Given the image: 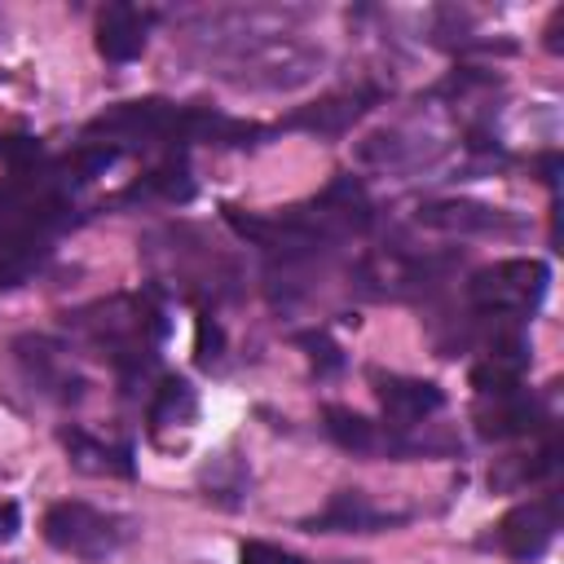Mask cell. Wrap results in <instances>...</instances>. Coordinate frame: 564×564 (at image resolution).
Here are the masks:
<instances>
[{
    "label": "cell",
    "mask_w": 564,
    "mask_h": 564,
    "mask_svg": "<svg viewBox=\"0 0 564 564\" xmlns=\"http://www.w3.org/2000/svg\"><path fill=\"white\" fill-rule=\"evenodd\" d=\"M220 348H225V344H220V326L212 322V313H203V317H198V366L212 370V366L220 361Z\"/></svg>",
    "instance_id": "cell-20"
},
{
    "label": "cell",
    "mask_w": 564,
    "mask_h": 564,
    "mask_svg": "<svg viewBox=\"0 0 564 564\" xmlns=\"http://www.w3.org/2000/svg\"><path fill=\"white\" fill-rule=\"evenodd\" d=\"M383 97V88H348V93H330L295 115L282 119V128H304V132H317V137H339L348 132L375 101Z\"/></svg>",
    "instance_id": "cell-11"
},
{
    "label": "cell",
    "mask_w": 564,
    "mask_h": 564,
    "mask_svg": "<svg viewBox=\"0 0 564 564\" xmlns=\"http://www.w3.org/2000/svg\"><path fill=\"white\" fill-rule=\"evenodd\" d=\"M410 511H383L375 507L361 489H339L330 494V502L304 520L308 533H379V529H392V524H405Z\"/></svg>",
    "instance_id": "cell-9"
},
{
    "label": "cell",
    "mask_w": 564,
    "mask_h": 564,
    "mask_svg": "<svg viewBox=\"0 0 564 564\" xmlns=\"http://www.w3.org/2000/svg\"><path fill=\"white\" fill-rule=\"evenodd\" d=\"M555 467H560V445L546 441L542 449H533V454H516V458H507L498 471H489V485H498V489H524V485L551 476Z\"/></svg>",
    "instance_id": "cell-15"
},
{
    "label": "cell",
    "mask_w": 564,
    "mask_h": 564,
    "mask_svg": "<svg viewBox=\"0 0 564 564\" xmlns=\"http://www.w3.org/2000/svg\"><path fill=\"white\" fill-rule=\"evenodd\" d=\"M238 564H304L295 551H282L273 542H242L238 546Z\"/></svg>",
    "instance_id": "cell-19"
},
{
    "label": "cell",
    "mask_w": 564,
    "mask_h": 564,
    "mask_svg": "<svg viewBox=\"0 0 564 564\" xmlns=\"http://www.w3.org/2000/svg\"><path fill=\"white\" fill-rule=\"evenodd\" d=\"M326 419V436L348 449V454H361V458H375V454H392V436L383 423H370L366 414L348 410V405H326L322 410Z\"/></svg>",
    "instance_id": "cell-14"
},
{
    "label": "cell",
    "mask_w": 564,
    "mask_h": 564,
    "mask_svg": "<svg viewBox=\"0 0 564 564\" xmlns=\"http://www.w3.org/2000/svg\"><path fill=\"white\" fill-rule=\"evenodd\" d=\"M291 18L295 13H278V9L207 13L189 26L185 48L234 88L286 93V88L308 84L326 62V53L317 44L286 35Z\"/></svg>",
    "instance_id": "cell-1"
},
{
    "label": "cell",
    "mask_w": 564,
    "mask_h": 564,
    "mask_svg": "<svg viewBox=\"0 0 564 564\" xmlns=\"http://www.w3.org/2000/svg\"><path fill=\"white\" fill-rule=\"evenodd\" d=\"M145 35H150V13H141L137 4H106L97 18V53L106 62L141 57Z\"/></svg>",
    "instance_id": "cell-12"
},
{
    "label": "cell",
    "mask_w": 564,
    "mask_h": 564,
    "mask_svg": "<svg viewBox=\"0 0 564 564\" xmlns=\"http://www.w3.org/2000/svg\"><path fill=\"white\" fill-rule=\"evenodd\" d=\"M339 564H361V560H339Z\"/></svg>",
    "instance_id": "cell-23"
},
{
    "label": "cell",
    "mask_w": 564,
    "mask_h": 564,
    "mask_svg": "<svg viewBox=\"0 0 564 564\" xmlns=\"http://www.w3.org/2000/svg\"><path fill=\"white\" fill-rule=\"evenodd\" d=\"M137 533V520L119 516V511H101V507H88V502H53L44 511V542L62 555H75V560H106L115 555L119 546H128Z\"/></svg>",
    "instance_id": "cell-4"
},
{
    "label": "cell",
    "mask_w": 564,
    "mask_h": 564,
    "mask_svg": "<svg viewBox=\"0 0 564 564\" xmlns=\"http://www.w3.org/2000/svg\"><path fill=\"white\" fill-rule=\"evenodd\" d=\"M375 397L383 405V427L392 436V454H419L410 432L419 423H427L441 405H445V392L432 383V379H410V375H383L375 370Z\"/></svg>",
    "instance_id": "cell-6"
},
{
    "label": "cell",
    "mask_w": 564,
    "mask_h": 564,
    "mask_svg": "<svg viewBox=\"0 0 564 564\" xmlns=\"http://www.w3.org/2000/svg\"><path fill=\"white\" fill-rule=\"evenodd\" d=\"M66 322L84 335L88 348H97L101 357H110L123 375V383H132L137 375L145 379L150 361H154V344L163 335V322H159V308L141 295H115V300H101L93 308H79L75 317L66 313Z\"/></svg>",
    "instance_id": "cell-3"
},
{
    "label": "cell",
    "mask_w": 564,
    "mask_h": 564,
    "mask_svg": "<svg viewBox=\"0 0 564 564\" xmlns=\"http://www.w3.org/2000/svg\"><path fill=\"white\" fill-rule=\"evenodd\" d=\"M198 410L194 401V388L185 379H163L154 388V401H150V427H167V423H189Z\"/></svg>",
    "instance_id": "cell-17"
},
{
    "label": "cell",
    "mask_w": 564,
    "mask_h": 564,
    "mask_svg": "<svg viewBox=\"0 0 564 564\" xmlns=\"http://www.w3.org/2000/svg\"><path fill=\"white\" fill-rule=\"evenodd\" d=\"M551 269L542 260H498L467 278V304L494 322H524L546 295Z\"/></svg>",
    "instance_id": "cell-5"
},
{
    "label": "cell",
    "mask_w": 564,
    "mask_h": 564,
    "mask_svg": "<svg viewBox=\"0 0 564 564\" xmlns=\"http://www.w3.org/2000/svg\"><path fill=\"white\" fill-rule=\"evenodd\" d=\"M189 194H194V181H189L185 159H167L163 167H154L150 176H141V181L123 194V203H132V198H167V203H185Z\"/></svg>",
    "instance_id": "cell-16"
},
{
    "label": "cell",
    "mask_w": 564,
    "mask_h": 564,
    "mask_svg": "<svg viewBox=\"0 0 564 564\" xmlns=\"http://www.w3.org/2000/svg\"><path fill=\"white\" fill-rule=\"evenodd\" d=\"M18 529H22V511H18V502H13V498H0V546L13 542Z\"/></svg>",
    "instance_id": "cell-21"
},
{
    "label": "cell",
    "mask_w": 564,
    "mask_h": 564,
    "mask_svg": "<svg viewBox=\"0 0 564 564\" xmlns=\"http://www.w3.org/2000/svg\"><path fill=\"white\" fill-rule=\"evenodd\" d=\"M88 145H106V150H150V145H194V141H207V145H256L264 132L251 128V123H238V119H225L216 110H203V106H176V101H123L106 115H97L88 123Z\"/></svg>",
    "instance_id": "cell-2"
},
{
    "label": "cell",
    "mask_w": 564,
    "mask_h": 564,
    "mask_svg": "<svg viewBox=\"0 0 564 564\" xmlns=\"http://www.w3.org/2000/svg\"><path fill=\"white\" fill-rule=\"evenodd\" d=\"M555 533H560V494H538V498L511 507V511L498 520L494 546H498L502 555L529 564V560H538V555L555 542Z\"/></svg>",
    "instance_id": "cell-8"
},
{
    "label": "cell",
    "mask_w": 564,
    "mask_h": 564,
    "mask_svg": "<svg viewBox=\"0 0 564 564\" xmlns=\"http://www.w3.org/2000/svg\"><path fill=\"white\" fill-rule=\"evenodd\" d=\"M419 225L427 229H445V234H520V220L507 216L502 207H485V203H467V198H436L423 203Z\"/></svg>",
    "instance_id": "cell-10"
},
{
    "label": "cell",
    "mask_w": 564,
    "mask_h": 564,
    "mask_svg": "<svg viewBox=\"0 0 564 564\" xmlns=\"http://www.w3.org/2000/svg\"><path fill=\"white\" fill-rule=\"evenodd\" d=\"M62 449L70 454V463L79 471H93V476H132V445L123 441H101L84 427H62L57 432Z\"/></svg>",
    "instance_id": "cell-13"
},
{
    "label": "cell",
    "mask_w": 564,
    "mask_h": 564,
    "mask_svg": "<svg viewBox=\"0 0 564 564\" xmlns=\"http://www.w3.org/2000/svg\"><path fill=\"white\" fill-rule=\"evenodd\" d=\"M13 361L35 397L57 401V405H70L84 397V375L70 366L62 344H53L44 335H22V339H13Z\"/></svg>",
    "instance_id": "cell-7"
},
{
    "label": "cell",
    "mask_w": 564,
    "mask_h": 564,
    "mask_svg": "<svg viewBox=\"0 0 564 564\" xmlns=\"http://www.w3.org/2000/svg\"><path fill=\"white\" fill-rule=\"evenodd\" d=\"M560 26H564V9H555L551 13V26H546V48L551 53H560Z\"/></svg>",
    "instance_id": "cell-22"
},
{
    "label": "cell",
    "mask_w": 564,
    "mask_h": 564,
    "mask_svg": "<svg viewBox=\"0 0 564 564\" xmlns=\"http://www.w3.org/2000/svg\"><path fill=\"white\" fill-rule=\"evenodd\" d=\"M300 344L308 348V361H313L317 375H330V370L344 366V357H339V348L326 339V330H308V335H300Z\"/></svg>",
    "instance_id": "cell-18"
}]
</instances>
